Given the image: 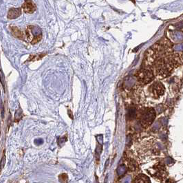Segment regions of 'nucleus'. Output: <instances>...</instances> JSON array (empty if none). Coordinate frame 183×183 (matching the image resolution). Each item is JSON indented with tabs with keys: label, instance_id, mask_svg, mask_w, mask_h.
Returning a JSON list of instances; mask_svg holds the SVG:
<instances>
[{
	"label": "nucleus",
	"instance_id": "f03ea898",
	"mask_svg": "<svg viewBox=\"0 0 183 183\" xmlns=\"http://www.w3.org/2000/svg\"><path fill=\"white\" fill-rule=\"evenodd\" d=\"M157 59L164 58L174 52L173 43L167 38H164L155 43L150 48Z\"/></svg>",
	"mask_w": 183,
	"mask_h": 183
},
{
	"label": "nucleus",
	"instance_id": "9d476101",
	"mask_svg": "<svg viewBox=\"0 0 183 183\" xmlns=\"http://www.w3.org/2000/svg\"><path fill=\"white\" fill-rule=\"evenodd\" d=\"M5 160H6V157H5V156H4L2 159H1V163H0V165H1V168H3V167H4V166Z\"/></svg>",
	"mask_w": 183,
	"mask_h": 183
},
{
	"label": "nucleus",
	"instance_id": "423d86ee",
	"mask_svg": "<svg viewBox=\"0 0 183 183\" xmlns=\"http://www.w3.org/2000/svg\"><path fill=\"white\" fill-rule=\"evenodd\" d=\"M148 172L153 177L158 180H163L167 176V172L165 166L162 164H158L148 170Z\"/></svg>",
	"mask_w": 183,
	"mask_h": 183
},
{
	"label": "nucleus",
	"instance_id": "0eeeda50",
	"mask_svg": "<svg viewBox=\"0 0 183 183\" xmlns=\"http://www.w3.org/2000/svg\"><path fill=\"white\" fill-rule=\"evenodd\" d=\"M134 183H151L150 178L144 174H140L136 177Z\"/></svg>",
	"mask_w": 183,
	"mask_h": 183
},
{
	"label": "nucleus",
	"instance_id": "f257e3e1",
	"mask_svg": "<svg viewBox=\"0 0 183 183\" xmlns=\"http://www.w3.org/2000/svg\"><path fill=\"white\" fill-rule=\"evenodd\" d=\"M153 67L154 69L155 74L159 79H165L170 76L175 68L172 59V54L164 58L157 59L155 61Z\"/></svg>",
	"mask_w": 183,
	"mask_h": 183
},
{
	"label": "nucleus",
	"instance_id": "20e7f679",
	"mask_svg": "<svg viewBox=\"0 0 183 183\" xmlns=\"http://www.w3.org/2000/svg\"><path fill=\"white\" fill-rule=\"evenodd\" d=\"M135 77L140 85H147L154 80V74L152 70L147 68H141L136 72Z\"/></svg>",
	"mask_w": 183,
	"mask_h": 183
},
{
	"label": "nucleus",
	"instance_id": "2eb2a0df",
	"mask_svg": "<svg viewBox=\"0 0 183 183\" xmlns=\"http://www.w3.org/2000/svg\"><path fill=\"white\" fill-rule=\"evenodd\" d=\"M167 183H174V182H173L172 180H168L167 181Z\"/></svg>",
	"mask_w": 183,
	"mask_h": 183
},
{
	"label": "nucleus",
	"instance_id": "ddd939ff",
	"mask_svg": "<svg viewBox=\"0 0 183 183\" xmlns=\"http://www.w3.org/2000/svg\"><path fill=\"white\" fill-rule=\"evenodd\" d=\"M35 143H36V144L37 145H39V144H41V143H43V140H41V139H39V140H36L35 141Z\"/></svg>",
	"mask_w": 183,
	"mask_h": 183
},
{
	"label": "nucleus",
	"instance_id": "4468645a",
	"mask_svg": "<svg viewBox=\"0 0 183 183\" xmlns=\"http://www.w3.org/2000/svg\"><path fill=\"white\" fill-rule=\"evenodd\" d=\"M172 162H173L172 160H171L170 158L167 159V164H170V163H172Z\"/></svg>",
	"mask_w": 183,
	"mask_h": 183
},
{
	"label": "nucleus",
	"instance_id": "39448f33",
	"mask_svg": "<svg viewBox=\"0 0 183 183\" xmlns=\"http://www.w3.org/2000/svg\"><path fill=\"white\" fill-rule=\"evenodd\" d=\"M165 92V87L160 82H154L150 85L148 88V92L150 96L153 99H159L164 94Z\"/></svg>",
	"mask_w": 183,
	"mask_h": 183
},
{
	"label": "nucleus",
	"instance_id": "6e6552de",
	"mask_svg": "<svg viewBox=\"0 0 183 183\" xmlns=\"http://www.w3.org/2000/svg\"><path fill=\"white\" fill-rule=\"evenodd\" d=\"M24 10L26 13H32L35 11V7L31 1H27L26 4L24 6Z\"/></svg>",
	"mask_w": 183,
	"mask_h": 183
},
{
	"label": "nucleus",
	"instance_id": "7ed1b4c3",
	"mask_svg": "<svg viewBox=\"0 0 183 183\" xmlns=\"http://www.w3.org/2000/svg\"><path fill=\"white\" fill-rule=\"evenodd\" d=\"M156 116V111L152 107H142L138 109L137 118L143 127H148L152 124Z\"/></svg>",
	"mask_w": 183,
	"mask_h": 183
},
{
	"label": "nucleus",
	"instance_id": "9b49d317",
	"mask_svg": "<svg viewBox=\"0 0 183 183\" xmlns=\"http://www.w3.org/2000/svg\"><path fill=\"white\" fill-rule=\"evenodd\" d=\"M130 182H131V178L130 176H128L123 180V183H130Z\"/></svg>",
	"mask_w": 183,
	"mask_h": 183
},
{
	"label": "nucleus",
	"instance_id": "f8f14e48",
	"mask_svg": "<svg viewBox=\"0 0 183 183\" xmlns=\"http://www.w3.org/2000/svg\"><path fill=\"white\" fill-rule=\"evenodd\" d=\"M97 140L99 141V143H100V144H102V143H103L102 136H97Z\"/></svg>",
	"mask_w": 183,
	"mask_h": 183
},
{
	"label": "nucleus",
	"instance_id": "1a4fd4ad",
	"mask_svg": "<svg viewBox=\"0 0 183 183\" xmlns=\"http://www.w3.org/2000/svg\"><path fill=\"white\" fill-rule=\"evenodd\" d=\"M126 167L124 166V165H121L119 166L118 169H117V174L118 175V176H123V174H125V172H126Z\"/></svg>",
	"mask_w": 183,
	"mask_h": 183
}]
</instances>
